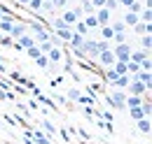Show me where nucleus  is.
<instances>
[{
    "label": "nucleus",
    "instance_id": "nucleus-1",
    "mask_svg": "<svg viewBox=\"0 0 152 144\" xmlns=\"http://www.w3.org/2000/svg\"><path fill=\"white\" fill-rule=\"evenodd\" d=\"M131 44L129 42H122V44H115L113 47V54L117 60H122V63H129V56H131Z\"/></svg>",
    "mask_w": 152,
    "mask_h": 144
},
{
    "label": "nucleus",
    "instance_id": "nucleus-2",
    "mask_svg": "<svg viewBox=\"0 0 152 144\" xmlns=\"http://www.w3.org/2000/svg\"><path fill=\"white\" fill-rule=\"evenodd\" d=\"M124 100H126V93H124V91H115V93L108 95V102H110V107H115V109H126L124 107Z\"/></svg>",
    "mask_w": 152,
    "mask_h": 144
},
{
    "label": "nucleus",
    "instance_id": "nucleus-3",
    "mask_svg": "<svg viewBox=\"0 0 152 144\" xmlns=\"http://www.w3.org/2000/svg\"><path fill=\"white\" fill-rule=\"evenodd\" d=\"M26 33H28V23H23V21H19V23H12L10 40H19V37H23Z\"/></svg>",
    "mask_w": 152,
    "mask_h": 144
},
{
    "label": "nucleus",
    "instance_id": "nucleus-4",
    "mask_svg": "<svg viewBox=\"0 0 152 144\" xmlns=\"http://www.w3.org/2000/svg\"><path fill=\"white\" fill-rule=\"evenodd\" d=\"M115 60H117V58H115L113 49H105V51H101V54H98V63H101L103 68H113Z\"/></svg>",
    "mask_w": 152,
    "mask_h": 144
},
{
    "label": "nucleus",
    "instance_id": "nucleus-5",
    "mask_svg": "<svg viewBox=\"0 0 152 144\" xmlns=\"http://www.w3.org/2000/svg\"><path fill=\"white\" fill-rule=\"evenodd\" d=\"M126 89H129V95H138V98H143V95L148 93V89H145L140 81H136V79H131V84H129Z\"/></svg>",
    "mask_w": 152,
    "mask_h": 144
},
{
    "label": "nucleus",
    "instance_id": "nucleus-6",
    "mask_svg": "<svg viewBox=\"0 0 152 144\" xmlns=\"http://www.w3.org/2000/svg\"><path fill=\"white\" fill-rule=\"evenodd\" d=\"M94 17H96V21H98V28H101V26H108V23H110V12H108L105 7L96 9V12H94Z\"/></svg>",
    "mask_w": 152,
    "mask_h": 144
},
{
    "label": "nucleus",
    "instance_id": "nucleus-7",
    "mask_svg": "<svg viewBox=\"0 0 152 144\" xmlns=\"http://www.w3.org/2000/svg\"><path fill=\"white\" fill-rule=\"evenodd\" d=\"M47 60H49L52 65H54V63H61V60H63V49H61V47H52L49 54H47Z\"/></svg>",
    "mask_w": 152,
    "mask_h": 144
},
{
    "label": "nucleus",
    "instance_id": "nucleus-8",
    "mask_svg": "<svg viewBox=\"0 0 152 144\" xmlns=\"http://www.w3.org/2000/svg\"><path fill=\"white\" fill-rule=\"evenodd\" d=\"M61 21H63L68 28H73V26L77 23V17L73 14V9H63V12H61Z\"/></svg>",
    "mask_w": 152,
    "mask_h": 144
},
{
    "label": "nucleus",
    "instance_id": "nucleus-9",
    "mask_svg": "<svg viewBox=\"0 0 152 144\" xmlns=\"http://www.w3.org/2000/svg\"><path fill=\"white\" fill-rule=\"evenodd\" d=\"M12 23H14V19H12V17H2V19H0V35H7V37H10Z\"/></svg>",
    "mask_w": 152,
    "mask_h": 144
},
{
    "label": "nucleus",
    "instance_id": "nucleus-10",
    "mask_svg": "<svg viewBox=\"0 0 152 144\" xmlns=\"http://www.w3.org/2000/svg\"><path fill=\"white\" fill-rule=\"evenodd\" d=\"M148 51H143V49H133L131 51V56H129V60H131V63H138V65H140V63H143V60H145V58H148Z\"/></svg>",
    "mask_w": 152,
    "mask_h": 144
},
{
    "label": "nucleus",
    "instance_id": "nucleus-11",
    "mask_svg": "<svg viewBox=\"0 0 152 144\" xmlns=\"http://www.w3.org/2000/svg\"><path fill=\"white\" fill-rule=\"evenodd\" d=\"M31 140H33V144H49V137L42 130H31Z\"/></svg>",
    "mask_w": 152,
    "mask_h": 144
},
{
    "label": "nucleus",
    "instance_id": "nucleus-12",
    "mask_svg": "<svg viewBox=\"0 0 152 144\" xmlns=\"http://www.w3.org/2000/svg\"><path fill=\"white\" fill-rule=\"evenodd\" d=\"M70 37H73V28H58L56 30V40L58 42H70Z\"/></svg>",
    "mask_w": 152,
    "mask_h": 144
},
{
    "label": "nucleus",
    "instance_id": "nucleus-13",
    "mask_svg": "<svg viewBox=\"0 0 152 144\" xmlns=\"http://www.w3.org/2000/svg\"><path fill=\"white\" fill-rule=\"evenodd\" d=\"M150 28H152V26H148V23H140V21H138V23L133 26V33H136L138 37H143V35H150Z\"/></svg>",
    "mask_w": 152,
    "mask_h": 144
},
{
    "label": "nucleus",
    "instance_id": "nucleus-14",
    "mask_svg": "<svg viewBox=\"0 0 152 144\" xmlns=\"http://www.w3.org/2000/svg\"><path fill=\"white\" fill-rule=\"evenodd\" d=\"M129 84H131V77H129V74H119V77L115 79V86H117V89H122V91L126 89Z\"/></svg>",
    "mask_w": 152,
    "mask_h": 144
},
{
    "label": "nucleus",
    "instance_id": "nucleus-15",
    "mask_svg": "<svg viewBox=\"0 0 152 144\" xmlns=\"http://www.w3.org/2000/svg\"><path fill=\"white\" fill-rule=\"evenodd\" d=\"M140 19H138V14H133V12H124V19H122V23L124 26H136Z\"/></svg>",
    "mask_w": 152,
    "mask_h": 144
},
{
    "label": "nucleus",
    "instance_id": "nucleus-16",
    "mask_svg": "<svg viewBox=\"0 0 152 144\" xmlns=\"http://www.w3.org/2000/svg\"><path fill=\"white\" fill-rule=\"evenodd\" d=\"M101 35H103V40H105V42H110V44H113L115 33H113V28H110V26H101ZM103 40H101V42H103Z\"/></svg>",
    "mask_w": 152,
    "mask_h": 144
},
{
    "label": "nucleus",
    "instance_id": "nucleus-17",
    "mask_svg": "<svg viewBox=\"0 0 152 144\" xmlns=\"http://www.w3.org/2000/svg\"><path fill=\"white\" fill-rule=\"evenodd\" d=\"M73 33H75V35H82V37H87V35H89V28H87V26H84L82 21H77L75 26H73Z\"/></svg>",
    "mask_w": 152,
    "mask_h": 144
},
{
    "label": "nucleus",
    "instance_id": "nucleus-18",
    "mask_svg": "<svg viewBox=\"0 0 152 144\" xmlns=\"http://www.w3.org/2000/svg\"><path fill=\"white\" fill-rule=\"evenodd\" d=\"M136 123H138V130H140V132L150 135V130H152V123H150V119H140V121H136Z\"/></svg>",
    "mask_w": 152,
    "mask_h": 144
},
{
    "label": "nucleus",
    "instance_id": "nucleus-19",
    "mask_svg": "<svg viewBox=\"0 0 152 144\" xmlns=\"http://www.w3.org/2000/svg\"><path fill=\"white\" fill-rule=\"evenodd\" d=\"M42 128H45V130H42L45 135H56V128H54V123H52V121L42 119Z\"/></svg>",
    "mask_w": 152,
    "mask_h": 144
},
{
    "label": "nucleus",
    "instance_id": "nucleus-20",
    "mask_svg": "<svg viewBox=\"0 0 152 144\" xmlns=\"http://www.w3.org/2000/svg\"><path fill=\"white\" fill-rule=\"evenodd\" d=\"M140 49L150 54V49H152V37L150 35H143V37H140Z\"/></svg>",
    "mask_w": 152,
    "mask_h": 144
},
{
    "label": "nucleus",
    "instance_id": "nucleus-21",
    "mask_svg": "<svg viewBox=\"0 0 152 144\" xmlns=\"http://www.w3.org/2000/svg\"><path fill=\"white\" fill-rule=\"evenodd\" d=\"M80 9H82V14H84V17H87V14H94V12H96L94 7H91V0H82Z\"/></svg>",
    "mask_w": 152,
    "mask_h": 144
},
{
    "label": "nucleus",
    "instance_id": "nucleus-22",
    "mask_svg": "<svg viewBox=\"0 0 152 144\" xmlns=\"http://www.w3.org/2000/svg\"><path fill=\"white\" fill-rule=\"evenodd\" d=\"M84 40H87V37H82V35H75V33H73V37H70V42H68V44H70L73 49H80Z\"/></svg>",
    "mask_w": 152,
    "mask_h": 144
},
{
    "label": "nucleus",
    "instance_id": "nucleus-23",
    "mask_svg": "<svg viewBox=\"0 0 152 144\" xmlns=\"http://www.w3.org/2000/svg\"><path fill=\"white\" fill-rule=\"evenodd\" d=\"M140 112H143V116H145V119H150V116H152V102H150V100H143Z\"/></svg>",
    "mask_w": 152,
    "mask_h": 144
},
{
    "label": "nucleus",
    "instance_id": "nucleus-24",
    "mask_svg": "<svg viewBox=\"0 0 152 144\" xmlns=\"http://www.w3.org/2000/svg\"><path fill=\"white\" fill-rule=\"evenodd\" d=\"M82 23H84L87 28H98V21H96V17H94V14H87Z\"/></svg>",
    "mask_w": 152,
    "mask_h": 144
},
{
    "label": "nucleus",
    "instance_id": "nucleus-25",
    "mask_svg": "<svg viewBox=\"0 0 152 144\" xmlns=\"http://www.w3.org/2000/svg\"><path fill=\"white\" fill-rule=\"evenodd\" d=\"M108 26L113 28L115 35H122V33H124V23H122V21H113V23H108Z\"/></svg>",
    "mask_w": 152,
    "mask_h": 144
},
{
    "label": "nucleus",
    "instance_id": "nucleus-26",
    "mask_svg": "<svg viewBox=\"0 0 152 144\" xmlns=\"http://www.w3.org/2000/svg\"><path fill=\"white\" fill-rule=\"evenodd\" d=\"M42 5H45L42 0H31V2L26 5V7H28L31 12H42Z\"/></svg>",
    "mask_w": 152,
    "mask_h": 144
},
{
    "label": "nucleus",
    "instance_id": "nucleus-27",
    "mask_svg": "<svg viewBox=\"0 0 152 144\" xmlns=\"http://www.w3.org/2000/svg\"><path fill=\"white\" fill-rule=\"evenodd\" d=\"M113 70H115V74H126V63H122V60H115Z\"/></svg>",
    "mask_w": 152,
    "mask_h": 144
},
{
    "label": "nucleus",
    "instance_id": "nucleus-28",
    "mask_svg": "<svg viewBox=\"0 0 152 144\" xmlns=\"http://www.w3.org/2000/svg\"><path fill=\"white\" fill-rule=\"evenodd\" d=\"M52 9H68V0H52Z\"/></svg>",
    "mask_w": 152,
    "mask_h": 144
},
{
    "label": "nucleus",
    "instance_id": "nucleus-29",
    "mask_svg": "<svg viewBox=\"0 0 152 144\" xmlns=\"http://www.w3.org/2000/svg\"><path fill=\"white\" fill-rule=\"evenodd\" d=\"M35 65H38V68H42V70H47L52 63L47 60V56H38V58H35Z\"/></svg>",
    "mask_w": 152,
    "mask_h": 144
},
{
    "label": "nucleus",
    "instance_id": "nucleus-30",
    "mask_svg": "<svg viewBox=\"0 0 152 144\" xmlns=\"http://www.w3.org/2000/svg\"><path fill=\"white\" fill-rule=\"evenodd\" d=\"M126 12H133V14H140V12H143V5H140V0H136V2H133V5L129 7V9H126Z\"/></svg>",
    "mask_w": 152,
    "mask_h": 144
},
{
    "label": "nucleus",
    "instance_id": "nucleus-31",
    "mask_svg": "<svg viewBox=\"0 0 152 144\" xmlns=\"http://www.w3.org/2000/svg\"><path fill=\"white\" fill-rule=\"evenodd\" d=\"M129 114H131V116L136 119V121H140V119H145V116H143V112H140V107H136V109H129Z\"/></svg>",
    "mask_w": 152,
    "mask_h": 144
},
{
    "label": "nucleus",
    "instance_id": "nucleus-32",
    "mask_svg": "<svg viewBox=\"0 0 152 144\" xmlns=\"http://www.w3.org/2000/svg\"><path fill=\"white\" fill-rule=\"evenodd\" d=\"M26 54L31 56V58H38V56H42V54H40V49H38V44H35V47H31V49H26Z\"/></svg>",
    "mask_w": 152,
    "mask_h": 144
},
{
    "label": "nucleus",
    "instance_id": "nucleus-33",
    "mask_svg": "<svg viewBox=\"0 0 152 144\" xmlns=\"http://www.w3.org/2000/svg\"><path fill=\"white\" fill-rule=\"evenodd\" d=\"M117 7H119V5H117V0H105V9H108V12H115Z\"/></svg>",
    "mask_w": 152,
    "mask_h": 144
},
{
    "label": "nucleus",
    "instance_id": "nucleus-34",
    "mask_svg": "<svg viewBox=\"0 0 152 144\" xmlns=\"http://www.w3.org/2000/svg\"><path fill=\"white\" fill-rule=\"evenodd\" d=\"M80 95H82V93H80L77 89H70V91H68V98H70V100H75V102L80 100Z\"/></svg>",
    "mask_w": 152,
    "mask_h": 144
},
{
    "label": "nucleus",
    "instance_id": "nucleus-35",
    "mask_svg": "<svg viewBox=\"0 0 152 144\" xmlns=\"http://www.w3.org/2000/svg\"><path fill=\"white\" fill-rule=\"evenodd\" d=\"M117 77H119V74H115V70H113V68L105 72V79H108V81H113V84H115V79H117Z\"/></svg>",
    "mask_w": 152,
    "mask_h": 144
},
{
    "label": "nucleus",
    "instance_id": "nucleus-36",
    "mask_svg": "<svg viewBox=\"0 0 152 144\" xmlns=\"http://www.w3.org/2000/svg\"><path fill=\"white\" fill-rule=\"evenodd\" d=\"M133 2H136V0H117V5H119V7H126V9L131 7Z\"/></svg>",
    "mask_w": 152,
    "mask_h": 144
},
{
    "label": "nucleus",
    "instance_id": "nucleus-37",
    "mask_svg": "<svg viewBox=\"0 0 152 144\" xmlns=\"http://www.w3.org/2000/svg\"><path fill=\"white\" fill-rule=\"evenodd\" d=\"M91 7H94V9H101V7H105V0H91Z\"/></svg>",
    "mask_w": 152,
    "mask_h": 144
},
{
    "label": "nucleus",
    "instance_id": "nucleus-38",
    "mask_svg": "<svg viewBox=\"0 0 152 144\" xmlns=\"http://www.w3.org/2000/svg\"><path fill=\"white\" fill-rule=\"evenodd\" d=\"M52 26H54V30H58V28H68V26H66V23H63V21H61V19H56V21H54V23H52Z\"/></svg>",
    "mask_w": 152,
    "mask_h": 144
},
{
    "label": "nucleus",
    "instance_id": "nucleus-39",
    "mask_svg": "<svg viewBox=\"0 0 152 144\" xmlns=\"http://www.w3.org/2000/svg\"><path fill=\"white\" fill-rule=\"evenodd\" d=\"M38 100H40V102H42V105H52V100H49V98H47V95H40Z\"/></svg>",
    "mask_w": 152,
    "mask_h": 144
},
{
    "label": "nucleus",
    "instance_id": "nucleus-40",
    "mask_svg": "<svg viewBox=\"0 0 152 144\" xmlns=\"http://www.w3.org/2000/svg\"><path fill=\"white\" fill-rule=\"evenodd\" d=\"M28 2H31V0H17V5H19V7H23V5H28Z\"/></svg>",
    "mask_w": 152,
    "mask_h": 144
},
{
    "label": "nucleus",
    "instance_id": "nucleus-41",
    "mask_svg": "<svg viewBox=\"0 0 152 144\" xmlns=\"http://www.w3.org/2000/svg\"><path fill=\"white\" fill-rule=\"evenodd\" d=\"M2 17H5V14H2V9H0V19H2Z\"/></svg>",
    "mask_w": 152,
    "mask_h": 144
},
{
    "label": "nucleus",
    "instance_id": "nucleus-42",
    "mask_svg": "<svg viewBox=\"0 0 152 144\" xmlns=\"http://www.w3.org/2000/svg\"><path fill=\"white\" fill-rule=\"evenodd\" d=\"M68 2H70V0H68Z\"/></svg>",
    "mask_w": 152,
    "mask_h": 144
}]
</instances>
